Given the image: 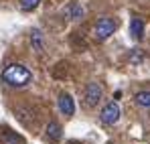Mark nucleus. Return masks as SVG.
Wrapping results in <instances>:
<instances>
[{
	"label": "nucleus",
	"mask_w": 150,
	"mask_h": 144,
	"mask_svg": "<svg viewBox=\"0 0 150 144\" xmlns=\"http://www.w3.org/2000/svg\"><path fill=\"white\" fill-rule=\"evenodd\" d=\"M2 79H4V83H8L12 87H25L33 81V71L21 63H10L8 67H4Z\"/></svg>",
	"instance_id": "f257e3e1"
},
{
	"label": "nucleus",
	"mask_w": 150,
	"mask_h": 144,
	"mask_svg": "<svg viewBox=\"0 0 150 144\" xmlns=\"http://www.w3.org/2000/svg\"><path fill=\"white\" fill-rule=\"evenodd\" d=\"M116 28H118V24H116L114 18L103 16V18H100V21L96 23V28H93L96 39H98V41H105L108 37H112V35L116 33Z\"/></svg>",
	"instance_id": "f03ea898"
},
{
	"label": "nucleus",
	"mask_w": 150,
	"mask_h": 144,
	"mask_svg": "<svg viewBox=\"0 0 150 144\" xmlns=\"http://www.w3.org/2000/svg\"><path fill=\"white\" fill-rule=\"evenodd\" d=\"M120 116H122V112H120V106H118L116 101L105 104V106L101 108V114H100L101 122H103V124H110V126L120 120Z\"/></svg>",
	"instance_id": "7ed1b4c3"
},
{
	"label": "nucleus",
	"mask_w": 150,
	"mask_h": 144,
	"mask_svg": "<svg viewBox=\"0 0 150 144\" xmlns=\"http://www.w3.org/2000/svg\"><path fill=\"white\" fill-rule=\"evenodd\" d=\"M101 85L100 83H96V81H91V83H87V87H85V104L89 106V108H93V106H98L101 99Z\"/></svg>",
	"instance_id": "20e7f679"
},
{
	"label": "nucleus",
	"mask_w": 150,
	"mask_h": 144,
	"mask_svg": "<svg viewBox=\"0 0 150 144\" xmlns=\"http://www.w3.org/2000/svg\"><path fill=\"white\" fill-rule=\"evenodd\" d=\"M57 106H59V112L65 116V118H71L75 114V101L69 94H61L57 99Z\"/></svg>",
	"instance_id": "39448f33"
},
{
	"label": "nucleus",
	"mask_w": 150,
	"mask_h": 144,
	"mask_svg": "<svg viewBox=\"0 0 150 144\" xmlns=\"http://www.w3.org/2000/svg\"><path fill=\"white\" fill-rule=\"evenodd\" d=\"M30 45L37 53H43L45 51V35L41 33V28H33L30 31Z\"/></svg>",
	"instance_id": "423d86ee"
},
{
	"label": "nucleus",
	"mask_w": 150,
	"mask_h": 144,
	"mask_svg": "<svg viewBox=\"0 0 150 144\" xmlns=\"http://www.w3.org/2000/svg\"><path fill=\"white\" fill-rule=\"evenodd\" d=\"M61 136H63L61 124L59 122H49L47 124V138H49V142H59Z\"/></svg>",
	"instance_id": "0eeeda50"
},
{
	"label": "nucleus",
	"mask_w": 150,
	"mask_h": 144,
	"mask_svg": "<svg viewBox=\"0 0 150 144\" xmlns=\"http://www.w3.org/2000/svg\"><path fill=\"white\" fill-rule=\"evenodd\" d=\"M130 35L136 41H140L144 37V21L142 18H132L130 21Z\"/></svg>",
	"instance_id": "6e6552de"
},
{
	"label": "nucleus",
	"mask_w": 150,
	"mask_h": 144,
	"mask_svg": "<svg viewBox=\"0 0 150 144\" xmlns=\"http://www.w3.org/2000/svg\"><path fill=\"white\" fill-rule=\"evenodd\" d=\"M65 12H67V16H69L71 21H79V18H83V6L77 4V2L69 4V6L65 8Z\"/></svg>",
	"instance_id": "1a4fd4ad"
},
{
	"label": "nucleus",
	"mask_w": 150,
	"mask_h": 144,
	"mask_svg": "<svg viewBox=\"0 0 150 144\" xmlns=\"http://www.w3.org/2000/svg\"><path fill=\"white\" fill-rule=\"evenodd\" d=\"M134 101L142 108H150V89H144V92H138L134 96Z\"/></svg>",
	"instance_id": "9d476101"
},
{
	"label": "nucleus",
	"mask_w": 150,
	"mask_h": 144,
	"mask_svg": "<svg viewBox=\"0 0 150 144\" xmlns=\"http://www.w3.org/2000/svg\"><path fill=\"white\" fill-rule=\"evenodd\" d=\"M4 136H6L8 144H25V138L18 136V134H14L12 130H4Z\"/></svg>",
	"instance_id": "9b49d317"
},
{
	"label": "nucleus",
	"mask_w": 150,
	"mask_h": 144,
	"mask_svg": "<svg viewBox=\"0 0 150 144\" xmlns=\"http://www.w3.org/2000/svg\"><path fill=\"white\" fill-rule=\"evenodd\" d=\"M128 59H130V63H132V65H138V63H142V61H144V53H142L140 49H134V51L130 53V57H128Z\"/></svg>",
	"instance_id": "f8f14e48"
},
{
	"label": "nucleus",
	"mask_w": 150,
	"mask_h": 144,
	"mask_svg": "<svg viewBox=\"0 0 150 144\" xmlns=\"http://www.w3.org/2000/svg\"><path fill=\"white\" fill-rule=\"evenodd\" d=\"M39 2H41V0H21V10L30 12V10H35V8L39 6Z\"/></svg>",
	"instance_id": "ddd939ff"
}]
</instances>
